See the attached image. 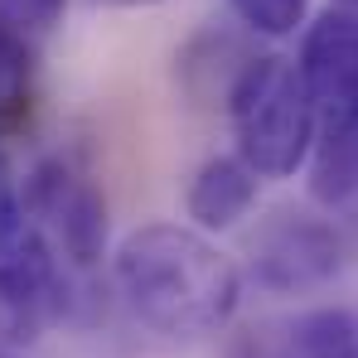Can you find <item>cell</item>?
Masks as SVG:
<instances>
[{
	"label": "cell",
	"instance_id": "7c38bea8",
	"mask_svg": "<svg viewBox=\"0 0 358 358\" xmlns=\"http://www.w3.org/2000/svg\"><path fill=\"white\" fill-rule=\"evenodd\" d=\"M5 5V20L15 24H29V29H54L68 0H0Z\"/></svg>",
	"mask_w": 358,
	"mask_h": 358
},
{
	"label": "cell",
	"instance_id": "277c9868",
	"mask_svg": "<svg viewBox=\"0 0 358 358\" xmlns=\"http://www.w3.org/2000/svg\"><path fill=\"white\" fill-rule=\"evenodd\" d=\"M24 208L39 223V233L49 238V247H63L68 262L92 266L102 257L107 242V203L97 194V184L87 175H78L68 160H44L29 189H24Z\"/></svg>",
	"mask_w": 358,
	"mask_h": 358
},
{
	"label": "cell",
	"instance_id": "7a4b0ae2",
	"mask_svg": "<svg viewBox=\"0 0 358 358\" xmlns=\"http://www.w3.org/2000/svg\"><path fill=\"white\" fill-rule=\"evenodd\" d=\"M228 117L238 136V155L266 179H286L315 150V107L300 83V68L281 54L242 63L228 87Z\"/></svg>",
	"mask_w": 358,
	"mask_h": 358
},
{
	"label": "cell",
	"instance_id": "6da1fadb",
	"mask_svg": "<svg viewBox=\"0 0 358 358\" xmlns=\"http://www.w3.org/2000/svg\"><path fill=\"white\" fill-rule=\"evenodd\" d=\"M112 276L126 310L141 324L179 339L223 329L242 300L233 257H223L203 233L179 223H145L131 238H121Z\"/></svg>",
	"mask_w": 358,
	"mask_h": 358
},
{
	"label": "cell",
	"instance_id": "30bf717a",
	"mask_svg": "<svg viewBox=\"0 0 358 358\" xmlns=\"http://www.w3.org/2000/svg\"><path fill=\"white\" fill-rule=\"evenodd\" d=\"M24 44H20V34H15V20H5L0 15V107H10L15 97H20V87H24Z\"/></svg>",
	"mask_w": 358,
	"mask_h": 358
},
{
	"label": "cell",
	"instance_id": "8992f818",
	"mask_svg": "<svg viewBox=\"0 0 358 358\" xmlns=\"http://www.w3.org/2000/svg\"><path fill=\"white\" fill-rule=\"evenodd\" d=\"M257 199V170L242 155L208 160L189 184V218L199 228H233Z\"/></svg>",
	"mask_w": 358,
	"mask_h": 358
},
{
	"label": "cell",
	"instance_id": "ba28073f",
	"mask_svg": "<svg viewBox=\"0 0 358 358\" xmlns=\"http://www.w3.org/2000/svg\"><path fill=\"white\" fill-rule=\"evenodd\" d=\"M291 358H358L354 310H310L291 324Z\"/></svg>",
	"mask_w": 358,
	"mask_h": 358
},
{
	"label": "cell",
	"instance_id": "9c48e42d",
	"mask_svg": "<svg viewBox=\"0 0 358 358\" xmlns=\"http://www.w3.org/2000/svg\"><path fill=\"white\" fill-rule=\"evenodd\" d=\"M228 5L252 34H266V39L296 34L310 15V0H228Z\"/></svg>",
	"mask_w": 358,
	"mask_h": 358
},
{
	"label": "cell",
	"instance_id": "5b68a950",
	"mask_svg": "<svg viewBox=\"0 0 358 358\" xmlns=\"http://www.w3.org/2000/svg\"><path fill=\"white\" fill-rule=\"evenodd\" d=\"M339 266H344L339 233L329 223H320V218L281 213L257 238V281L266 291H310V286H324Z\"/></svg>",
	"mask_w": 358,
	"mask_h": 358
},
{
	"label": "cell",
	"instance_id": "52a82bcc",
	"mask_svg": "<svg viewBox=\"0 0 358 358\" xmlns=\"http://www.w3.org/2000/svg\"><path fill=\"white\" fill-rule=\"evenodd\" d=\"M310 194L324 208H358V126L334 131V136L320 141Z\"/></svg>",
	"mask_w": 358,
	"mask_h": 358
},
{
	"label": "cell",
	"instance_id": "8fae6325",
	"mask_svg": "<svg viewBox=\"0 0 358 358\" xmlns=\"http://www.w3.org/2000/svg\"><path fill=\"white\" fill-rule=\"evenodd\" d=\"M29 228H34V218H29V208H24L20 189H15V175H10V165L0 155V247L20 242Z\"/></svg>",
	"mask_w": 358,
	"mask_h": 358
},
{
	"label": "cell",
	"instance_id": "4fadbf2b",
	"mask_svg": "<svg viewBox=\"0 0 358 358\" xmlns=\"http://www.w3.org/2000/svg\"><path fill=\"white\" fill-rule=\"evenodd\" d=\"M107 5H155V0H107Z\"/></svg>",
	"mask_w": 358,
	"mask_h": 358
},
{
	"label": "cell",
	"instance_id": "3957f363",
	"mask_svg": "<svg viewBox=\"0 0 358 358\" xmlns=\"http://www.w3.org/2000/svg\"><path fill=\"white\" fill-rule=\"evenodd\" d=\"M300 83L324 136L358 126V10H324L300 44Z\"/></svg>",
	"mask_w": 358,
	"mask_h": 358
}]
</instances>
